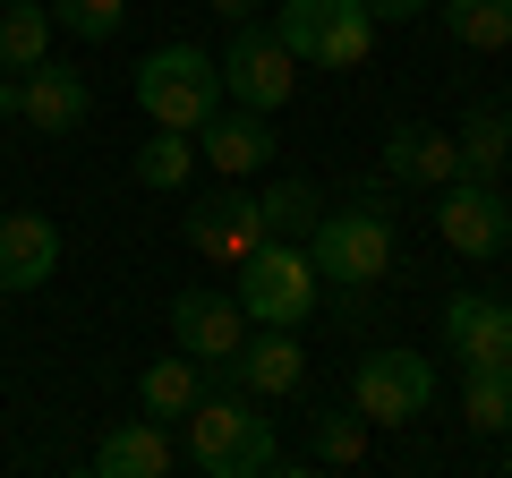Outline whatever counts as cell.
<instances>
[{"mask_svg":"<svg viewBox=\"0 0 512 478\" xmlns=\"http://www.w3.org/2000/svg\"><path fill=\"white\" fill-rule=\"evenodd\" d=\"M504 470H512V453H504Z\"/></svg>","mask_w":512,"mask_h":478,"instance_id":"cell-31","label":"cell"},{"mask_svg":"<svg viewBox=\"0 0 512 478\" xmlns=\"http://www.w3.org/2000/svg\"><path fill=\"white\" fill-rule=\"evenodd\" d=\"M18 120L35 137H77L94 120V86H86V69H69V60H43V69H26L18 77Z\"/></svg>","mask_w":512,"mask_h":478,"instance_id":"cell-11","label":"cell"},{"mask_svg":"<svg viewBox=\"0 0 512 478\" xmlns=\"http://www.w3.org/2000/svg\"><path fill=\"white\" fill-rule=\"evenodd\" d=\"M188 461H197L205 478H274L282 470V436L274 419H265V402L239 385L222 393H197V410H188Z\"/></svg>","mask_w":512,"mask_h":478,"instance_id":"cell-1","label":"cell"},{"mask_svg":"<svg viewBox=\"0 0 512 478\" xmlns=\"http://www.w3.org/2000/svg\"><path fill=\"white\" fill-rule=\"evenodd\" d=\"M171 461H180V453H171L163 419H120V427L86 453V470H94V478H163Z\"/></svg>","mask_w":512,"mask_h":478,"instance_id":"cell-17","label":"cell"},{"mask_svg":"<svg viewBox=\"0 0 512 478\" xmlns=\"http://www.w3.org/2000/svg\"><path fill=\"white\" fill-rule=\"evenodd\" d=\"M197 163H214L222 180H248V171H265V163H274V111L222 103L214 120L197 129Z\"/></svg>","mask_w":512,"mask_h":478,"instance_id":"cell-13","label":"cell"},{"mask_svg":"<svg viewBox=\"0 0 512 478\" xmlns=\"http://www.w3.org/2000/svg\"><path fill=\"white\" fill-rule=\"evenodd\" d=\"M265 239H274V231H265V214H256V197H248V188H231V180H222V197L188 205V248L214 257L222 274H231L248 248H265Z\"/></svg>","mask_w":512,"mask_h":478,"instance_id":"cell-12","label":"cell"},{"mask_svg":"<svg viewBox=\"0 0 512 478\" xmlns=\"http://www.w3.org/2000/svg\"><path fill=\"white\" fill-rule=\"evenodd\" d=\"M256 214H265L274 239H308L316 214H325V197H316V180H274L265 197H256Z\"/></svg>","mask_w":512,"mask_h":478,"instance_id":"cell-23","label":"cell"},{"mask_svg":"<svg viewBox=\"0 0 512 478\" xmlns=\"http://www.w3.org/2000/svg\"><path fill=\"white\" fill-rule=\"evenodd\" d=\"M384 180L444 188V180H461V146H453L444 129H419V120H393V129H384Z\"/></svg>","mask_w":512,"mask_h":478,"instance_id":"cell-16","label":"cell"},{"mask_svg":"<svg viewBox=\"0 0 512 478\" xmlns=\"http://www.w3.org/2000/svg\"><path fill=\"white\" fill-rule=\"evenodd\" d=\"M436 231L453 257H504L512 248V205L495 180H444L436 188Z\"/></svg>","mask_w":512,"mask_h":478,"instance_id":"cell-8","label":"cell"},{"mask_svg":"<svg viewBox=\"0 0 512 478\" xmlns=\"http://www.w3.org/2000/svg\"><path fill=\"white\" fill-rule=\"evenodd\" d=\"M60 274V222L52 214H0V291H43Z\"/></svg>","mask_w":512,"mask_h":478,"instance_id":"cell-15","label":"cell"},{"mask_svg":"<svg viewBox=\"0 0 512 478\" xmlns=\"http://www.w3.org/2000/svg\"><path fill=\"white\" fill-rule=\"evenodd\" d=\"M427 9H436V0H367L376 26H410V18H427Z\"/></svg>","mask_w":512,"mask_h":478,"instance_id":"cell-27","label":"cell"},{"mask_svg":"<svg viewBox=\"0 0 512 478\" xmlns=\"http://www.w3.org/2000/svg\"><path fill=\"white\" fill-rule=\"evenodd\" d=\"M308 453L333 461V470H359V461H367V419H359V410H316V419H308Z\"/></svg>","mask_w":512,"mask_h":478,"instance_id":"cell-25","label":"cell"},{"mask_svg":"<svg viewBox=\"0 0 512 478\" xmlns=\"http://www.w3.org/2000/svg\"><path fill=\"white\" fill-rule=\"evenodd\" d=\"M350 410H359L367 427L427 419V410H436V359H427V350H402V342L367 350L359 368H350Z\"/></svg>","mask_w":512,"mask_h":478,"instance_id":"cell-6","label":"cell"},{"mask_svg":"<svg viewBox=\"0 0 512 478\" xmlns=\"http://www.w3.org/2000/svg\"><path fill=\"white\" fill-rule=\"evenodd\" d=\"M231 299L248 308V325H308L325 308V282H316L299 239H265V248H248L231 265Z\"/></svg>","mask_w":512,"mask_h":478,"instance_id":"cell-4","label":"cell"},{"mask_svg":"<svg viewBox=\"0 0 512 478\" xmlns=\"http://www.w3.org/2000/svg\"><path fill=\"white\" fill-rule=\"evenodd\" d=\"M171 342H180L188 359L214 376L222 359L248 342V308H239L231 291H180V299H171Z\"/></svg>","mask_w":512,"mask_h":478,"instance_id":"cell-10","label":"cell"},{"mask_svg":"<svg viewBox=\"0 0 512 478\" xmlns=\"http://www.w3.org/2000/svg\"><path fill=\"white\" fill-rule=\"evenodd\" d=\"M444 350H453L461 368H504L512 350V308L487 291H453L444 299Z\"/></svg>","mask_w":512,"mask_h":478,"instance_id":"cell-14","label":"cell"},{"mask_svg":"<svg viewBox=\"0 0 512 478\" xmlns=\"http://www.w3.org/2000/svg\"><path fill=\"white\" fill-rule=\"evenodd\" d=\"M43 9H52V26L77 35V43H111L128 26V0H43Z\"/></svg>","mask_w":512,"mask_h":478,"instance_id":"cell-26","label":"cell"},{"mask_svg":"<svg viewBox=\"0 0 512 478\" xmlns=\"http://www.w3.org/2000/svg\"><path fill=\"white\" fill-rule=\"evenodd\" d=\"M205 9H214V18H231V26H248V18H256V0H205Z\"/></svg>","mask_w":512,"mask_h":478,"instance_id":"cell-28","label":"cell"},{"mask_svg":"<svg viewBox=\"0 0 512 478\" xmlns=\"http://www.w3.org/2000/svg\"><path fill=\"white\" fill-rule=\"evenodd\" d=\"M461 419L478 436H512V368H461Z\"/></svg>","mask_w":512,"mask_h":478,"instance_id":"cell-22","label":"cell"},{"mask_svg":"<svg viewBox=\"0 0 512 478\" xmlns=\"http://www.w3.org/2000/svg\"><path fill=\"white\" fill-rule=\"evenodd\" d=\"M128 94H137V111H146L154 129H180V137H197L205 120L231 103V94H222V60L197 52V43H163V52H146Z\"/></svg>","mask_w":512,"mask_h":478,"instance_id":"cell-2","label":"cell"},{"mask_svg":"<svg viewBox=\"0 0 512 478\" xmlns=\"http://www.w3.org/2000/svg\"><path fill=\"white\" fill-rule=\"evenodd\" d=\"M222 94L231 103H248V111H282L299 94V60L282 52V35L274 26H239L231 43H222Z\"/></svg>","mask_w":512,"mask_h":478,"instance_id":"cell-7","label":"cell"},{"mask_svg":"<svg viewBox=\"0 0 512 478\" xmlns=\"http://www.w3.org/2000/svg\"><path fill=\"white\" fill-rule=\"evenodd\" d=\"M436 26L461 52H504L512 43V0H436Z\"/></svg>","mask_w":512,"mask_h":478,"instance_id":"cell-21","label":"cell"},{"mask_svg":"<svg viewBox=\"0 0 512 478\" xmlns=\"http://www.w3.org/2000/svg\"><path fill=\"white\" fill-rule=\"evenodd\" d=\"M316 265V282L342 299H367L384 274H393V222L376 214V205H350V214H316V231L299 239Z\"/></svg>","mask_w":512,"mask_h":478,"instance_id":"cell-3","label":"cell"},{"mask_svg":"<svg viewBox=\"0 0 512 478\" xmlns=\"http://www.w3.org/2000/svg\"><path fill=\"white\" fill-rule=\"evenodd\" d=\"M137 188H188V171H197V137H180V129H154L146 146H137Z\"/></svg>","mask_w":512,"mask_h":478,"instance_id":"cell-24","label":"cell"},{"mask_svg":"<svg viewBox=\"0 0 512 478\" xmlns=\"http://www.w3.org/2000/svg\"><path fill=\"white\" fill-rule=\"evenodd\" d=\"M214 385H239V393H256V402H282V393H299V385H308L299 325H256L248 342H239L231 359L214 368Z\"/></svg>","mask_w":512,"mask_h":478,"instance_id":"cell-9","label":"cell"},{"mask_svg":"<svg viewBox=\"0 0 512 478\" xmlns=\"http://www.w3.org/2000/svg\"><path fill=\"white\" fill-rule=\"evenodd\" d=\"M52 9L43 0H0V69L9 77H26V69H43L52 60Z\"/></svg>","mask_w":512,"mask_h":478,"instance_id":"cell-18","label":"cell"},{"mask_svg":"<svg viewBox=\"0 0 512 478\" xmlns=\"http://www.w3.org/2000/svg\"><path fill=\"white\" fill-rule=\"evenodd\" d=\"M197 393H205V368L197 359H188V350H171V359H154L146 376H137V410H146V419H188V410H197Z\"/></svg>","mask_w":512,"mask_h":478,"instance_id":"cell-19","label":"cell"},{"mask_svg":"<svg viewBox=\"0 0 512 478\" xmlns=\"http://www.w3.org/2000/svg\"><path fill=\"white\" fill-rule=\"evenodd\" d=\"M0 120H18V77L0 69Z\"/></svg>","mask_w":512,"mask_h":478,"instance_id":"cell-29","label":"cell"},{"mask_svg":"<svg viewBox=\"0 0 512 478\" xmlns=\"http://www.w3.org/2000/svg\"><path fill=\"white\" fill-rule=\"evenodd\" d=\"M504 368H512V350H504Z\"/></svg>","mask_w":512,"mask_h":478,"instance_id":"cell-30","label":"cell"},{"mask_svg":"<svg viewBox=\"0 0 512 478\" xmlns=\"http://www.w3.org/2000/svg\"><path fill=\"white\" fill-rule=\"evenodd\" d=\"M274 35H282V52L299 69H367V52H376L367 0H282Z\"/></svg>","mask_w":512,"mask_h":478,"instance_id":"cell-5","label":"cell"},{"mask_svg":"<svg viewBox=\"0 0 512 478\" xmlns=\"http://www.w3.org/2000/svg\"><path fill=\"white\" fill-rule=\"evenodd\" d=\"M453 146H461V180H504V163H512V111L478 103L470 120L453 129Z\"/></svg>","mask_w":512,"mask_h":478,"instance_id":"cell-20","label":"cell"}]
</instances>
